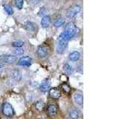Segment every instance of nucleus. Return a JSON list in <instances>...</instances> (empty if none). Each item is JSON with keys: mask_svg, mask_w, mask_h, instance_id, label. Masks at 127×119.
<instances>
[{"mask_svg": "<svg viewBox=\"0 0 127 119\" xmlns=\"http://www.w3.org/2000/svg\"><path fill=\"white\" fill-rule=\"evenodd\" d=\"M70 37L67 35L65 32H63L61 35L59 36L57 41V53L59 55H62L65 52L67 44L70 40Z\"/></svg>", "mask_w": 127, "mask_h": 119, "instance_id": "1", "label": "nucleus"}, {"mask_svg": "<svg viewBox=\"0 0 127 119\" xmlns=\"http://www.w3.org/2000/svg\"><path fill=\"white\" fill-rule=\"evenodd\" d=\"M2 112L4 116H6L7 118H12L14 115V110L13 109V106L9 102H5L2 105Z\"/></svg>", "mask_w": 127, "mask_h": 119, "instance_id": "2", "label": "nucleus"}, {"mask_svg": "<svg viewBox=\"0 0 127 119\" xmlns=\"http://www.w3.org/2000/svg\"><path fill=\"white\" fill-rule=\"evenodd\" d=\"M81 10V7L79 5H73L70 6L66 11V16L67 18H73Z\"/></svg>", "mask_w": 127, "mask_h": 119, "instance_id": "3", "label": "nucleus"}, {"mask_svg": "<svg viewBox=\"0 0 127 119\" xmlns=\"http://www.w3.org/2000/svg\"><path fill=\"white\" fill-rule=\"evenodd\" d=\"M0 61L5 63H14L17 61V57L14 55L3 54L0 56Z\"/></svg>", "mask_w": 127, "mask_h": 119, "instance_id": "4", "label": "nucleus"}, {"mask_svg": "<svg viewBox=\"0 0 127 119\" xmlns=\"http://www.w3.org/2000/svg\"><path fill=\"white\" fill-rule=\"evenodd\" d=\"M49 53V49L45 45H41L37 49V56L39 58H45L47 57Z\"/></svg>", "mask_w": 127, "mask_h": 119, "instance_id": "5", "label": "nucleus"}, {"mask_svg": "<svg viewBox=\"0 0 127 119\" xmlns=\"http://www.w3.org/2000/svg\"><path fill=\"white\" fill-rule=\"evenodd\" d=\"M10 76L11 78L14 79L16 81H20L22 78V71L19 69H13L10 71Z\"/></svg>", "mask_w": 127, "mask_h": 119, "instance_id": "6", "label": "nucleus"}, {"mask_svg": "<svg viewBox=\"0 0 127 119\" xmlns=\"http://www.w3.org/2000/svg\"><path fill=\"white\" fill-rule=\"evenodd\" d=\"M32 62V59L26 56V57H22L18 60V65L19 66H29Z\"/></svg>", "mask_w": 127, "mask_h": 119, "instance_id": "7", "label": "nucleus"}, {"mask_svg": "<svg viewBox=\"0 0 127 119\" xmlns=\"http://www.w3.org/2000/svg\"><path fill=\"white\" fill-rule=\"evenodd\" d=\"M61 95V90H60L57 87H54V88L49 89V96L50 98H53V99H58L60 98Z\"/></svg>", "mask_w": 127, "mask_h": 119, "instance_id": "8", "label": "nucleus"}, {"mask_svg": "<svg viewBox=\"0 0 127 119\" xmlns=\"http://www.w3.org/2000/svg\"><path fill=\"white\" fill-rule=\"evenodd\" d=\"M47 114L50 117H54L57 114V107L53 104L49 105L47 107Z\"/></svg>", "mask_w": 127, "mask_h": 119, "instance_id": "9", "label": "nucleus"}, {"mask_svg": "<svg viewBox=\"0 0 127 119\" xmlns=\"http://www.w3.org/2000/svg\"><path fill=\"white\" fill-rule=\"evenodd\" d=\"M41 26L43 28H48L51 24V17L49 15H45L43 16L41 21Z\"/></svg>", "mask_w": 127, "mask_h": 119, "instance_id": "10", "label": "nucleus"}, {"mask_svg": "<svg viewBox=\"0 0 127 119\" xmlns=\"http://www.w3.org/2000/svg\"><path fill=\"white\" fill-rule=\"evenodd\" d=\"M51 87V83H50V80L49 79H46V80L44 81L41 86H40V90L42 92H46V91L49 90Z\"/></svg>", "mask_w": 127, "mask_h": 119, "instance_id": "11", "label": "nucleus"}, {"mask_svg": "<svg viewBox=\"0 0 127 119\" xmlns=\"http://www.w3.org/2000/svg\"><path fill=\"white\" fill-rule=\"evenodd\" d=\"M79 58H80V53L77 51H73L68 55V59L72 62H76L78 61Z\"/></svg>", "mask_w": 127, "mask_h": 119, "instance_id": "12", "label": "nucleus"}, {"mask_svg": "<svg viewBox=\"0 0 127 119\" xmlns=\"http://www.w3.org/2000/svg\"><path fill=\"white\" fill-rule=\"evenodd\" d=\"M24 26H25V28L27 30H29L30 32H34V31H36V30H37L36 24L33 22H30V21L26 22L24 23Z\"/></svg>", "mask_w": 127, "mask_h": 119, "instance_id": "13", "label": "nucleus"}, {"mask_svg": "<svg viewBox=\"0 0 127 119\" xmlns=\"http://www.w3.org/2000/svg\"><path fill=\"white\" fill-rule=\"evenodd\" d=\"M73 100L74 102L76 103L79 106H82L83 105V95L80 93H75L73 95Z\"/></svg>", "mask_w": 127, "mask_h": 119, "instance_id": "14", "label": "nucleus"}, {"mask_svg": "<svg viewBox=\"0 0 127 119\" xmlns=\"http://www.w3.org/2000/svg\"><path fill=\"white\" fill-rule=\"evenodd\" d=\"M79 110L76 109H73L71 110L68 113V116L71 119H78L79 118Z\"/></svg>", "mask_w": 127, "mask_h": 119, "instance_id": "15", "label": "nucleus"}, {"mask_svg": "<svg viewBox=\"0 0 127 119\" xmlns=\"http://www.w3.org/2000/svg\"><path fill=\"white\" fill-rule=\"evenodd\" d=\"M65 23V20L63 18H59L57 19H56L54 22H53V26L56 28H59V27H61L64 25Z\"/></svg>", "mask_w": 127, "mask_h": 119, "instance_id": "16", "label": "nucleus"}, {"mask_svg": "<svg viewBox=\"0 0 127 119\" xmlns=\"http://www.w3.org/2000/svg\"><path fill=\"white\" fill-rule=\"evenodd\" d=\"M63 68H64V72L67 75H72L74 72L73 67L70 64H68V63H65V64L64 65Z\"/></svg>", "mask_w": 127, "mask_h": 119, "instance_id": "17", "label": "nucleus"}, {"mask_svg": "<svg viewBox=\"0 0 127 119\" xmlns=\"http://www.w3.org/2000/svg\"><path fill=\"white\" fill-rule=\"evenodd\" d=\"M35 108L37 109L38 111H43L45 109V103L43 102V101L39 100L35 103Z\"/></svg>", "mask_w": 127, "mask_h": 119, "instance_id": "18", "label": "nucleus"}, {"mask_svg": "<svg viewBox=\"0 0 127 119\" xmlns=\"http://www.w3.org/2000/svg\"><path fill=\"white\" fill-rule=\"evenodd\" d=\"M3 8H4V10H5V11L6 12L7 14L12 15L14 14V10H13V8H12V6L10 5V4H4Z\"/></svg>", "mask_w": 127, "mask_h": 119, "instance_id": "19", "label": "nucleus"}, {"mask_svg": "<svg viewBox=\"0 0 127 119\" xmlns=\"http://www.w3.org/2000/svg\"><path fill=\"white\" fill-rule=\"evenodd\" d=\"M12 53L16 57H18V56H22L24 53V50L22 48H15V49L12 51Z\"/></svg>", "mask_w": 127, "mask_h": 119, "instance_id": "20", "label": "nucleus"}, {"mask_svg": "<svg viewBox=\"0 0 127 119\" xmlns=\"http://www.w3.org/2000/svg\"><path fill=\"white\" fill-rule=\"evenodd\" d=\"M24 45V42L22 41H16L12 42V46H14L15 48H22Z\"/></svg>", "mask_w": 127, "mask_h": 119, "instance_id": "21", "label": "nucleus"}, {"mask_svg": "<svg viewBox=\"0 0 127 119\" xmlns=\"http://www.w3.org/2000/svg\"><path fill=\"white\" fill-rule=\"evenodd\" d=\"M62 88H63V90L67 94H68L71 91V87L67 85V83H64V84L62 85Z\"/></svg>", "mask_w": 127, "mask_h": 119, "instance_id": "22", "label": "nucleus"}, {"mask_svg": "<svg viewBox=\"0 0 127 119\" xmlns=\"http://www.w3.org/2000/svg\"><path fill=\"white\" fill-rule=\"evenodd\" d=\"M15 6L18 9L21 10L23 6V0H15Z\"/></svg>", "mask_w": 127, "mask_h": 119, "instance_id": "23", "label": "nucleus"}, {"mask_svg": "<svg viewBox=\"0 0 127 119\" xmlns=\"http://www.w3.org/2000/svg\"><path fill=\"white\" fill-rule=\"evenodd\" d=\"M41 0H33V3H38Z\"/></svg>", "mask_w": 127, "mask_h": 119, "instance_id": "24", "label": "nucleus"}, {"mask_svg": "<svg viewBox=\"0 0 127 119\" xmlns=\"http://www.w3.org/2000/svg\"><path fill=\"white\" fill-rule=\"evenodd\" d=\"M2 67H3V63L0 61V68H2Z\"/></svg>", "mask_w": 127, "mask_h": 119, "instance_id": "25", "label": "nucleus"}, {"mask_svg": "<svg viewBox=\"0 0 127 119\" xmlns=\"http://www.w3.org/2000/svg\"><path fill=\"white\" fill-rule=\"evenodd\" d=\"M40 119H41V118H40Z\"/></svg>", "mask_w": 127, "mask_h": 119, "instance_id": "26", "label": "nucleus"}]
</instances>
